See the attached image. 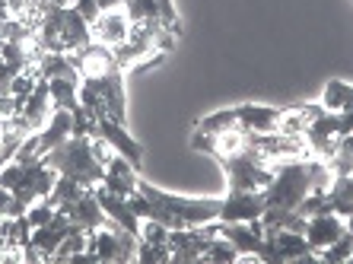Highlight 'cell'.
Returning a JSON list of instances; mask_svg holds the SVG:
<instances>
[{"label":"cell","mask_w":353,"mask_h":264,"mask_svg":"<svg viewBox=\"0 0 353 264\" xmlns=\"http://www.w3.org/2000/svg\"><path fill=\"white\" fill-rule=\"evenodd\" d=\"M26 210H29V207H26L10 188L0 185V216H3V220H17V216H23Z\"/></svg>","instance_id":"obj_25"},{"label":"cell","mask_w":353,"mask_h":264,"mask_svg":"<svg viewBox=\"0 0 353 264\" xmlns=\"http://www.w3.org/2000/svg\"><path fill=\"white\" fill-rule=\"evenodd\" d=\"M0 3H7V0H0Z\"/></svg>","instance_id":"obj_34"},{"label":"cell","mask_w":353,"mask_h":264,"mask_svg":"<svg viewBox=\"0 0 353 264\" xmlns=\"http://www.w3.org/2000/svg\"><path fill=\"white\" fill-rule=\"evenodd\" d=\"M0 226H3V216H0Z\"/></svg>","instance_id":"obj_33"},{"label":"cell","mask_w":353,"mask_h":264,"mask_svg":"<svg viewBox=\"0 0 353 264\" xmlns=\"http://www.w3.org/2000/svg\"><path fill=\"white\" fill-rule=\"evenodd\" d=\"M216 163L226 175V188L230 191H264L274 179V163L268 156H261L252 143H245L239 153L220 156Z\"/></svg>","instance_id":"obj_4"},{"label":"cell","mask_w":353,"mask_h":264,"mask_svg":"<svg viewBox=\"0 0 353 264\" xmlns=\"http://www.w3.org/2000/svg\"><path fill=\"white\" fill-rule=\"evenodd\" d=\"M58 210H64V214L70 216V223L80 226V230H86V232H92V230H99V226L108 223L105 210H102V204H99V198H96V188H86L74 204L58 207Z\"/></svg>","instance_id":"obj_12"},{"label":"cell","mask_w":353,"mask_h":264,"mask_svg":"<svg viewBox=\"0 0 353 264\" xmlns=\"http://www.w3.org/2000/svg\"><path fill=\"white\" fill-rule=\"evenodd\" d=\"M92 41V26L80 17L77 7H58L41 0L39 26H35V48L45 51H64L77 54Z\"/></svg>","instance_id":"obj_2"},{"label":"cell","mask_w":353,"mask_h":264,"mask_svg":"<svg viewBox=\"0 0 353 264\" xmlns=\"http://www.w3.org/2000/svg\"><path fill=\"white\" fill-rule=\"evenodd\" d=\"M280 115H283V108H274V105H255V102L236 105L239 128H242V131H248V134H268V131H277Z\"/></svg>","instance_id":"obj_13"},{"label":"cell","mask_w":353,"mask_h":264,"mask_svg":"<svg viewBox=\"0 0 353 264\" xmlns=\"http://www.w3.org/2000/svg\"><path fill=\"white\" fill-rule=\"evenodd\" d=\"M45 163L51 169H58V175L80 182L83 188H96L105 175V163H99L92 153V137H83V134H70L61 147L48 150Z\"/></svg>","instance_id":"obj_3"},{"label":"cell","mask_w":353,"mask_h":264,"mask_svg":"<svg viewBox=\"0 0 353 264\" xmlns=\"http://www.w3.org/2000/svg\"><path fill=\"white\" fill-rule=\"evenodd\" d=\"M35 70H39L41 80H70L80 83V70H77L74 54H64V51H45L39 61H35Z\"/></svg>","instance_id":"obj_14"},{"label":"cell","mask_w":353,"mask_h":264,"mask_svg":"<svg viewBox=\"0 0 353 264\" xmlns=\"http://www.w3.org/2000/svg\"><path fill=\"white\" fill-rule=\"evenodd\" d=\"M128 35H131V19H128V10L124 7L102 10L99 19L92 23V41H102L108 48H118Z\"/></svg>","instance_id":"obj_10"},{"label":"cell","mask_w":353,"mask_h":264,"mask_svg":"<svg viewBox=\"0 0 353 264\" xmlns=\"http://www.w3.org/2000/svg\"><path fill=\"white\" fill-rule=\"evenodd\" d=\"M328 165H331V172L334 175H353V134H347V137L337 141Z\"/></svg>","instance_id":"obj_20"},{"label":"cell","mask_w":353,"mask_h":264,"mask_svg":"<svg viewBox=\"0 0 353 264\" xmlns=\"http://www.w3.org/2000/svg\"><path fill=\"white\" fill-rule=\"evenodd\" d=\"M70 230H74V223H70V216H67L64 210H54L51 223L35 226L32 230V248L41 255V261H51V255H54L61 242L70 236Z\"/></svg>","instance_id":"obj_9"},{"label":"cell","mask_w":353,"mask_h":264,"mask_svg":"<svg viewBox=\"0 0 353 264\" xmlns=\"http://www.w3.org/2000/svg\"><path fill=\"white\" fill-rule=\"evenodd\" d=\"M83 191H86V188H83L80 182H74V179H67V175H58V182H54V188H51L48 201L54 204V210H58V207L74 204V201L80 198Z\"/></svg>","instance_id":"obj_21"},{"label":"cell","mask_w":353,"mask_h":264,"mask_svg":"<svg viewBox=\"0 0 353 264\" xmlns=\"http://www.w3.org/2000/svg\"><path fill=\"white\" fill-rule=\"evenodd\" d=\"M239 128V118H236V105L232 108H220L214 115H204L201 121L194 124L197 134H223V131H232Z\"/></svg>","instance_id":"obj_17"},{"label":"cell","mask_w":353,"mask_h":264,"mask_svg":"<svg viewBox=\"0 0 353 264\" xmlns=\"http://www.w3.org/2000/svg\"><path fill=\"white\" fill-rule=\"evenodd\" d=\"M264 210H268L264 191H230L223 198L220 220L223 223H252V220H261Z\"/></svg>","instance_id":"obj_5"},{"label":"cell","mask_w":353,"mask_h":264,"mask_svg":"<svg viewBox=\"0 0 353 264\" xmlns=\"http://www.w3.org/2000/svg\"><path fill=\"white\" fill-rule=\"evenodd\" d=\"M157 10H159V23H163L172 35L181 39V19H179V10H175L172 0H157Z\"/></svg>","instance_id":"obj_26"},{"label":"cell","mask_w":353,"mask_h":264,"mask_svg":"<svg viewBox=\"0 0 353 264\" xmlns=\"http://www.w3.org/2000/svg\"><path fill=\"white\" fill-rule=\"evenodd\" d=\"M214 230H216V236H226L239 248L242 258H258V252L264 245L261 220H252V223H223V220H214Z\"/></svg>","instance_id":"obj_7"},{"label":"cell","mask_w":353,"mask_h":264,"mask_svg":"<svg viewBox=\"0 0 353 264\" xmlns=\"http://www.w3.org/2000/svg\"><path fill=\"white\" fill-rule=\"evenodd\" d=\"M344 226H347V232L353 236V214H347V216H344Z\"/></svg>","instance_id":"obj_31"},{"label":"cell","mask_w":353,"mask_h":264,"mask_svg":"<svg viewBox=\"0 0 353 264\" xmlns=\"http://www.w3.org/2000/svg\"><path fill=\"white\" fill-rule=\"evenodd\" d=\"M45 3H58V7H74L77 0H45Z\"/></svg>","instance_id":"obj_30"},{"label":"cell","mask_w":353,"mask_h":264,"mask_svg":"<svg viewBox=\"0 0 353 264\" xmlns=\"http://www.w3.org/2000/svg\"><path fill=\"white\" fill-rule=\"evenodd\" d=\"M0 48H3V32H0Z\"/></svg>","instance_id":"obj_32"},{"label":"cell","mask_w":353,"mask_h":264,"mask_svg":"<svg viewBox=\"0 0 353 264\" xmlns=\"http://www.w3.org/2000/svg\"><path fill=\"white\" fill-rule=\"evenodd\" d=\"M96 137H102V141H105L108 147L115 150V153H121L124 159H131L137 169L143 165V143L134 141L124 124L112 121L108 115H99V121H96Z\"/></svg>","instance_id":"obj_6"},{"label":"cell","mask_w":353,"mask_h":264,"mask_svg":"<svg viewBox=\"0 0 353 264\" xmlns=\"http://www.w3.org/2000/svg\"><path fill=\"white\" fill-rule=\"evenodd\" d=\"M70 121H74V134H83V137H96V121L99 118L92 115L86 105H77L70 112Z\"/></svg>","instance_id":"obj_24"},{"label":"cell","mask_w":353,"mask_h":264,"mask_svg":"<svg viewBox=\"0 0 353 264\" xmlns=\"http://www.w3.org/2000/svg\"><path fill=\"white\" fill-rule=\"evenodd\" d=\"M86 242H90V232L80 230V226H74V230H70V236H67V239L58 245V252L51 255V261H70L74 255L86 252Z\"/></svg>","instance_id":"obj_22"},{"label":"cell","mask_w":353,"mask_h":264,"mask_svg":"<svg viewBox=\"0 0 353 264\" xmlns=\"http://www.w3.org/2000/svg\"><path fill=\"white\" fill-rule=\"evenodd\" d=\"M7 7H10V13H13V17H23L29 7H35V0H7Z\"/></svg>","instance_id":"obj_27"},{"label":"cell","mask_w":353,"mask_h":264,"mask_svg":"<svg viewBox=\"0 0 353 264\" xmlns=\"http://www.w3.org/2000/svg\"><path fill=\"white\" fill-rule=\"evenodd\" d=\"M137 261L140 264H165V261H172L169 242H165V245H157V242H137Z\"/></svg>","instance_id":"obj_23"},{"label":"cell","mask_w":353,"mask_h":264,"mask_svg":"<svg viewBox=\"0 0 353 264\" xmlns=\"http://www.w3.org/2000/svg\"><path fill=\"white\" fill-rule=\"evenodd\" d=\"M347 232L344 226V216H337L334 210H319V214L309 216V223H305V239L312 245V252H321V248H328L334 239H341Z\"/></svg>","instance_id":"obj_11"},{"label":"cell","mask_w":353,"mask_h":264,"mask_svg":"<svg viewBox=\"0 0 353 264\" xmlns=\"http://www.w3.org/2000/svg\"><path fill=\"white\" fill-rule=\"evenodd\" d=\"M10 17H13V13H10V7H7V3H0V26L7 23Z\"/></svg>","instance_id":"obj_28"},{"label":"cell","mask_w":353,"mask_h":264,"mask_svg":"<svg viewBox=\"0 0 353 264\" xmlns=\"http://www.w3.org/2000/svg\"><path fill=\"white\" fill-rule=\"evenodd\" d=\"M319 102L328 108V112H344V108H353V86L350 83H344V80H328Z\"/></svg>","instance_id":"obj_16"},{"label":"cell","mask_w":353,"mask_h":264,"mask_svg":"<svg viewBox=\"0 0 353 264\" xmlns=\"http://www.w3.org/2000/svg\"><path fill=\"white\" fill-rule=\"evenodd\" d=\"M239 248L232 245L226 236H210V242H207L204 248V258L201 261H214V264H230V261H239Z\"/></svg>","instance_id":"obj_19"},{"label":"cell","mask_w":353,"mask_h":264,"mask_svg":"<svg viewBox=\"0 0 353 264\" xmlns=\"http://www.w3.org/2000/svg\"><path fill=\"white\" fill-rule=\"evenodd\" d=\"M3 141H7V121L0 118V147H3Z\"/></svg>","instance_id":"obj_29"},{"label":"cell","mask_w":353,"mask_h":264,"mask_svg":"<svg viewBox=\"0 0 353 264\" xmlns=\"http://www.w3.org/2000/svg\"><path fill=\"white\" fill-rule=\"evenodd\" d=\"M48 90H51V105L54 108H67V112H74V108L80 105V83L48 80Z\"/></svg>","instance_id":"obj_18"},{"label":"cell","mask_w":353,"mask_h":264,"mask_svg":"<svg viewBox=\"0 0 353 264\" xmlns=\"http://www.w3.org/2000/svg\"><path fill=\"white\" fill-rule=\"evenodd\" d=\"M137 191L153 204L150 220H159L169 230H185V226H204L220 220L223 198H185V194H172V191L153 188L150 182L140 179Z\"/></svg>","instance_id":"obj_1"},{"label":"cell","mask_w":353,"mask_h":264,"mask_svg":"<svg viewBox=\"0 0 353 264\" xmlns=\"http://www.w3.org/2000/svg\"><path fill=\"white\" fill-rule=\"evenodd\" d=\"M35 134H39V150H41V156H45L48 150L61 147V143L74 134L70 112H67V108H54V112H51V118L45 121V128H41V131H35Z\"/></svg>","instance_id":"obj_15"},{"label":"cell","mask_w":353,"mask_h":264,"mask_svg":"<svg viewBox=\"0 0 353 264\" xmlns=\"http://www.w3.org/2000/svg\"><path fill=\"white\" fill-rule=\"evenodd\" d=\"M137 182H140V169L124 159L121 153H112V159L105 163V175H102V188H108L112 194H121V198H131L137 191Z\"/></svg>","instance_id":"obj_8"}]
</instances>
